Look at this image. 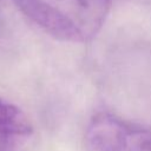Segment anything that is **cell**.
Wrapping results in <instances>:
<instances>
[{"label":"cell","instance_id":"6da1fadb","mask_svg":"<svg viewBox=\"0 0 151 151\" xmlns=\"http://www.w3.org/2000/svg\"><path fill=\"white\" fill-rule=\"evenodd\" d=\"M51 37L70 42L92 40L110 13L111 0H12Z\"/></svg>","mask_w":151,"mask_h":151},{"label":"cell","instance_id":"7a4b0ae2","mask_svg":"<svg viewBox=\"0 0 151 151\" xmlns=\"http://www.w3.org/2000/svg\"><path fill=\"white\" fill-rule=\"evenodd\" d=\"M85 143L88 151H151V129L99 112L87 125Z\"/></svg>","mask_w":151,"mask_h":151},{"label":"cell","instance_id":"3957f363","mask_svg":"<svg viewBox=\"0 0 151 151\" xmlns=\"http://www.w3.org/2000/svg\"><path fill=\"white\" fill-rule=\"evenodd\" d=\"M33 134V126L25 112L0 97V151H17Z\"/></svg>","mask_w":151,"mask_h":151}]
</instances>
